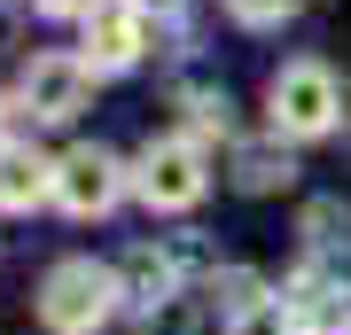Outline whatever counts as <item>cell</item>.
Listing matches in <instances>:
<instances>
[{"label": "cell", "instance_id": "cell-5", "mask_svg": "<svg viewBox=\"0 0 351 335\" xmlns=\"http://www.w3.org/2000/svg\"><path fill=\"white\" fill-rule=\"evenodd\" d=\"M156 47V16L141 8V0H101V8L86 16V55L94 62V78H110V71H133V62H149Z\"/></svg>", "mask_w": 351, "mask_h": 335}, {"label": "cell", "instance_id": "cell-12", "mask_svg": "<svg viewBox=\"0 0 351 335\" xmlns=\"http://www.w3.org/2000/svg\"><path fill=\"white\" fill-rule=\"evenodd\" d=\"M188 327H195L188 297H164V304H149V320H141V335H188Z\"/></svg>", "mask_w": 351, "mask_h": 335}, {"label": "cell", "instance_id": "cell-3", "mask_svg": "<svg viewBox=\"0 0 351 335\" xmlns=\"http://www.w3.org/2000/svg\"><path fill=\"white\" fill-rule=\"evenodd\" d=\"M203 187H211L203 140H188V133H164V140H149L133 156V195L149 211H188V203H203Z\"/></svg>", "mask_w": 351, "mask_h": 335}, {"label": "cell", "instance_id": "cell-14", "mask_svg": "<svg viewBox=\"0 0 351 335\" xmlns=\"http://www.w3.org/2000/svg\"><path fill=\"white\" fill-rule=\"evenodd\" d=\"M32 8H39V16H94L101 0H32Z\"/></svg>", "mask_w": 351, "mask_h": 335}, {"label": "cell", "instance_id": "cell-1", "mask_svg": "<svg viewBox=\"0 0 351 335\" xmlns=\"http://www.w3.org/2000/svg\"><path fill=\"white\" fill-rule=\"evenodd\" d=\"M117 304H125V281H117V265H94V258H63L39 281V327L47 335H94L110 327Z\"/></svg>", "mask_w": 351, "mask_h": 335}, {"label": "cell", "instance_id": "cell-6", "mask_svg": "<svg viewBox=\"0 0 351 335\" xmlns=\"http://www.w3.org/2000/svg\"><path fill=\"white\" fill-rule=\"evenodd\" d=\"M125 179H133V172H125L110 149H71L63 164H55V203H63L71 219H101V211H117Z\"/></svg>", "mask_w": 351, "mask_h": 335}, {"label": "cell", "instance_id": "cell-2", "mask_svg": "<svg viewBox=\"0 0 351 335\" xmlns=\"http://www.w3.org/2000/svg\"><path fill=\"white\" fill-rule=\"evenodd\" d=\"M265 117H274L281 140H320V133H336V117H343V86H336V71H328L320 55L281 62L274 86H265Z\"/></svg>", "mask_w": 351, "mask_h": 335}, {"label": "cell", "instance_id": "cell-13", "mask_svg": "<svg viewBox=\"0 0 351 335\" xmlns=\"http://www.w3.org/2000/svg\"><path fill=\"white\" fill-rule=\"evenodd\" d=\"M226 16L250 24V32H265V24H281V16H297V0H226Z\"/></svg>", "mask_w": 351, "mask_h": 335}, {"label": "cell", "instance_id": "cell-9", "mask_svg": "<svg viewBox=\"0 0 351 335\" xmlns=\"http://www.w3.org/2000/svg\"><path fill=\"white\" fill-rule=\"evenodd\" d=\"M180 265H172V249H133L125 265H117V281H125V304H164V297H180Z\"/></svg>", "mask_w": 351, "mask_h": 335}, {"label": "cell", "instance_id": "cell-11", "mask_svg": "<svg viewBox=\"0 0 351 335\" xmlns=\"http://www.w3.org/2000/svg\"><path fill=\"white\" fill-rule=\"evenodd\" d=\"M180 117H188V125H180L188 140H211V133H226V94L219 86H188V94H180Z\"/></svg>", "mask_w": 351, "mask_h": 335}, {"label": "cell", "instance_id": "cell-15", "mask_svg": "<svg viewBox=\"0 0 351 335\" xmlns=\"http://www.w3.org/2000/svg\"><path fill=\"white\" fill-rule=\"evenodd\" d=\"M141 8H149V16H172V8H180V0H141Z\"/></svg>", "mask_w": 351, "mask_h": 335}, {"label": "cell", "instance_id": "cell-7", "mask_svg": "<svg viewBox=\"0 0 351 335\" xmlns=\"http://www.w3.org/2000/svg\"><path fill=\"white\" fill-rule=\"evenodd\" d=\"M39 203H55V164L24 140H8L0 149V211H39Z\"/></svg>", "mask_w": 351, "mask_h": 335}, {"label": "cell", "instance_id": "cell-16", "mask_svg": "<svg viewBox=\"0 0 351 335\" xmlns=\"http://www.w3.org/2000/svg\"><path fill=\"white\" fill-rule=\"evenodd\" d=\"M0 149H8V94H0Z\"/></svg>", "mask_w": 351, "mask_h": 335}, {"label": "cell", "instance_id": "cell-8", "mask_svg": "<svg viewBox=\"0 0 351 335\" xmlns=\"http://www.w3.org/2000/svg\"><path fill=\"white\" fill-rule=\"evenodd\" d=\"M226 335H297V312H289V297H274V288H242L234 304H226Z\"/></svg>", "mask_w": 351, "mask_h": 335}, {"label": "cell", "instance_id": "cell-17", "mask_svg": "<svg viewBox=\"0 0 351 335\" xmlns=\"http://www.w3.org/2000/svg\"><path fill=\"white\" fill-rule=\"evenodd\" d=\"M336 335H351V320H343V327H336Z\"/></svg>", "mask_w": 351, "mask_h": 335}, {"label": "cell", "instance_id": "cell-4", "mask_svg": "<svg viewBox=\"0 0 351 335\" xmlns=\"http://www.w3.org/2000/svg\"><path fill=\"white\" fill-rule=\"evenodd\" d=\"M16 101H24L32 125H71V117L94 101V62H86V55H32Z\"/></svg>", "mask_w": 351, "mask_h": 335}, {"label": "cell", "instance_id": "cell-10", "mask_svg": "<svg viewBox=\"0 0 351 335\" xmlns=\"http://www.w3.org/2000/svg\"><path fill=\"white\" fill-rule=\"evenodd\" d=\"M234 179H242V195H274V187L297 179V164H289L281 133H274V140H250V149H234Z\"/></svg>", "mask_w": 351, "mask_h": 335}]
</instances>
